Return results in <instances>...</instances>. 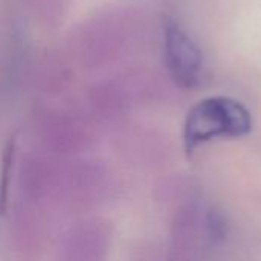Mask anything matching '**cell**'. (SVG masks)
<instances>
[{
	"label": "cell",
	"instance_id": "cell-1",
	"mask_svg": "<svg viewBox=\"0 0 261 261\" xmlns=\"http://www.w3.org/2000/svg\"><path fill=\"white\" fill-rule=\"evenodd\" d=\"M252 128L249 110L237 99L228 96L206 98L187 115L184 124V142L187 151H193L203 142L217 138H237Z\"/></svg>",
	"mask_w": 261,
	"mask_h": 261
},
{
	"label": "cell",
	"instance_id": "cell-2",
	"mask_svg": "<svg viewBox=\"0 0 261 261\" xmlns=\"http://www.w3.org/2000/svg\"><path fill=\"white\" fill-rule=\"evenodd\" d=\"M164 40L165 61L174 81L184 87L197 86L203 69V58L199 46L173 20L165 24Z\"/></svg>",
	"mask_w": 261,
	"mask_h": 261
},
{
	"label": "cell",
	"instance_id": "cell-3",
	"mask_svg": "<svg viewBox=\"0 0 261 261\" xmlns=\"http://www.w3.org/2000/svg\"><path fill=\"white\" fill-rule=\"evenodd\" d=\"M14 154H15V138H11L6 142L5 150H3V156H2V168H0V216L5 214L6 206H8V196H9Z\"/></svg>",
	"mask_w": 261,
	"mask_h": 261
}]
</instances>
